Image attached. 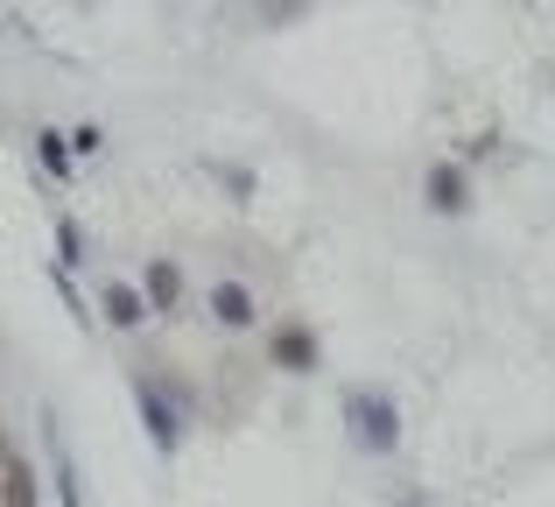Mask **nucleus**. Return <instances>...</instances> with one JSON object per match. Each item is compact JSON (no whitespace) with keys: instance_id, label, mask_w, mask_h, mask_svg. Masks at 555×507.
<instances>
[{"instance_id":"1a4fd4ad","label":"nucleus","mask_w":555,"mask_h":507,"mask_svg":"<svg viewBox=\"0 0 555 507\" xmlns=\"http://www.w3.org/2000/svg\"><path fill=\"white\" fill-rule=\"evenodd\" d=\"M36 155H42V169H50L56 183H70V135H56V127H36Z\"/></svg>"},{"instance_id":"39448f33","label":"nucleus","mask_w":555,"mask_h":507,"mask_svg":"<svg viewBox=\"0 0 555 507\" xmlns=\"http://www.w3.org/2000/svg\"><path fill=\"white\" fill-rule=\"evenodd\" d=\"M204 310H211L218 325H232V331L260 325V303H254V289H246V282H211V289H204Z\"/></svg>"},{"instance_id":"f257e3e1","label":"nucleus","mask_w":555,"mask_h":507,"mask_svg":"<svg viewBox=\"0 0 555 507\" xmlns=\"http://www.w3.org/2000/svg\"><path fill=\"white\" fill-rule=\"evenodd\" d=\"M345 416H352V430H359V444H366V452H393L401 416H393V395H387V388H352V395H345Z\"/></svg>"},{"instance_id":"f8f14e48","label":"nucleus","mask_w":555,"mask_h":507,"mask_svg":"<svg viewBox=\"0 0 555 507\" xmlns=\"http://www.w3.org/2000/svg\"><path fill=\"white\" fill-rule=\"evenodd\" d=\"M408 507H415V500H408Z\"/></svg>"},{"instance_id":"0eeeda50","label":"nucleus","mask_w":555,"mask_h":507,"mask_svg":"<svg viewBox=\"0 0 555 507\" xmlns=\"http://www.w3.org/2000/svg\"><path fill=\"white\" fill-rule=\"evenodd\" d=\"M268 353H274V367H288V373H310L317 359H324V353H317V331H302V325L274 331V339H268Z\"/></svg>"},{"instance_id":"6e6552de","label":"nucleus","mask_w":555,"mask_h":507,"mask_svg":"<svg viewBox=\"0 0 555 507\" xmlns=\"http://www.w3.org/2000/svg\"><path fill=\"white\" fill-rule=\"evenodd\" d=\"M0 500L8 507H36V472H28V458L14 452L8 438H0Z\"/></svg>"},{"instance_id":"9d476101","label":"nucleus","mask_w":555,"mask_h":507,"mask_svg":"<svg viewBox=\"0 0 555 507\" xmlns=\"http://www.w3.org/2000/svg\"><path fill=\"white\" fill-rule=\"evenodd\" d=\"M56 248H64V254H56L64 268H85V261H92V254H85V226L70 219V212H56Z\"/></svg>"},{"instance_id":"20e7f679","label":"nucleus","mask_w":555,"mask_h":507,"mask_svg":"<svg viewBox=\"0 0 555 507\" xmlns=\"http://www.w3.org/2000/svg\"><path fill=\"white\" fill-rule=\"evenodd\" d=\"M134 402H141V416H149L155 452H177V438H183V409H169V402H163V388H155L149 373H134Z\"/></svg>"},{"instance_id":"423d86ee","label":"nucleus","mask_w":555,"mask_h":507,"mask_svg":"<svg viewBox=\"0 0 555 507\" xmlns=\"http://www.w3.org/2000/svg\"><path fill=\"white\" fill-rule=\"evenodd\" d=\"M99 317H106L113 331H141L149 325V296H141L134 282H99Z\"/></svg>"},{"instance_id":"7ed1b4c3","label":"nucleus","mask_w":555,"mask_h":507,"mask_svg":"<svg viewBox=\"0 0 555 507\" xmlns=\"http://www.w3.org/2000/svg\"><path fill=\"white\" fill-rule=\"evenodd\" d=\"M422 205H429L436 219H464V212H472V177H464V163H436L429 177H422Z\"/></svg>"},{"instance_id":"9b49d317","label":"nucleus","mask_w":555,"mask_h":507,"mask_svg":"<svg viewBox=\"0 0 555 507\" xmlns=\"http://www.w3.org/2000/svg\"><path fill=\"white\" fill-rule=\"evenodd\" d=\"M99 149H106V127H92V121L70 127V155H99Z\"/></svg>"},{"instance_id":"f03ea898","label":"nucleus","mask_w":555,"mask_h":507,"mask_svg":"<svg viewBox=\"0 0 555 507\" xmlns=\"http://www.w3.org/2000/svg\"><path fill=\"white\" fill-rule=\"evenodd\" d=\"M141 296H149V317H183V303H190L183 268L169 254H155L149 268H141Z\"/></svg>"}]
</instances>
